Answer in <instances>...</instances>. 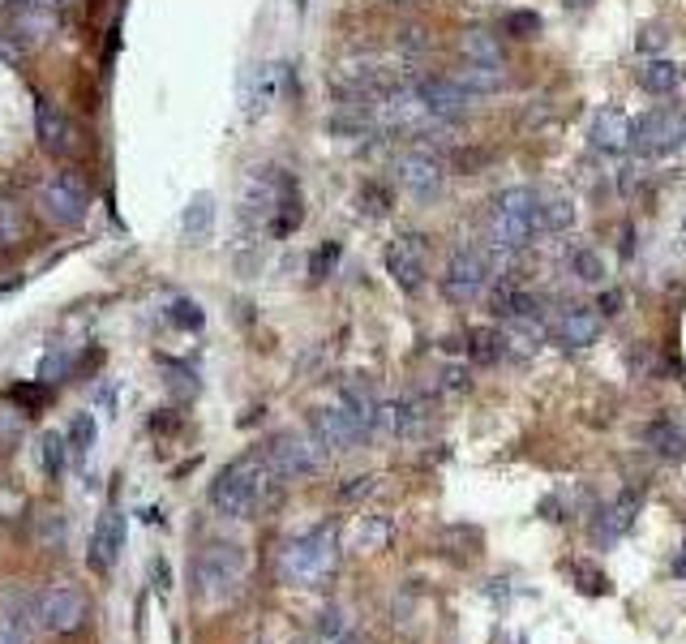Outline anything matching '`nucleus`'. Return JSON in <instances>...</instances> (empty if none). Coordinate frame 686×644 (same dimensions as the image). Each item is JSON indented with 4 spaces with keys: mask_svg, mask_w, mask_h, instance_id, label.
<instances>
[{
    "mask_svg": "<svg viewBox=\"0 0 686 644\" xmlns=\"http://www.w3.org/2000/svg\"><path fill=\"white\" fill-rule=\"evenodd\" d=\"M249 558L241 545L232 542H210L194 563V585L202 601H228L245 585Z\"/></svg>",
    "mask_w": 686,
    "mask_h": 644,
    "instance_id": "nucleus-3",
    "label": "nucleus"
},
{
    "mask_svg": "<svg viewBox=\"0 0 686 644\" xmlns=\"http://www.w3.org/2000/svg\"><path fill=\"white\" fill-rule=\"evenodd\" d=\"M150 580H155L159 597L172 594V563H168V558H150Z\"/></svg>",
    "mask_w": 686,
    "mask_h": 644,
    "instance_id": "nucleus-36",
    "label": "nucleus"
},
{
    "mask_svg": "<svg viewBox=\"0 0 686 644\" xmlns=\"http://www.w3.org/2000/svg\"><path fill=\"white\" fill-rule=\"evenodd\" d=\"M592 147L605 150V155H622L631 150V116L618 112V108H601L592 116V129H588Z\"/></svg>",
    "mask_w": 686,
    "mask_h": 644,
    "instance_id": "nucleus-17",
    "label": "nucleus"
},
{
    "mask_svg": "<svg viewBox=\"0 0 686 644\" xmlns=\"http://www.w3.org/2000/svg\"><path fill=\"white\" fill-rule=\"evenodd\" d=\"M35 619H39L48 632H56V636H69V632H78V628L91 619V601H87V594H78V589H52V594H44V601H39Z\"/></svg>",
    "mask_w": 686,
    "mask_h": 644,
    "instance_id": "nucleus-11",
    "label": "nucleus"
},
{
    "mask_svg": "<svg viewBox=\"0 0 686 644\" xmlns=\"http://www.w3.org/2000/svg\"><path fill=\"white\" fill-rule=\"evenodd\" d=\"M450 82L477 100V95H498V91H506V87H511V74H506L502 65H477V60H464V65L450 74Z\"/></svg>",
    "mask_w": 686,
    "mask_h": 644,
    "instance_id": "nucleus-18",
    "label": "nucleus"
},
{
    "mask_svg": "<svg viewBox=\"0 0 686 644\" xmlns=\"http://www.w3.org/2000/svg\"><path fill=\"white\" fill-rule=\"evenodd\" d=\"M678 82H683V69L674 65V60H648L643 69H639V87L648 91V95H674L678 91Z\"/></svg>",
    "mask_w": 686,
    "mask_h": 644,
    "instance_id": "nucleus-20",
    "label": "nucleus"
},
{
    "mask_svg": "<svg viewBox=\"0 0 686 644\" xmlns=\"http://www.w3.org/2000/svg\"><path fill=\"white\" fill-rule=\"evenodd\" d=\"M335 644H352V641H347V636H340V641H335Z\"/></svg>",
    "mask_w": 686,
    "mask_h": 644,
    "instance_id": "nucleus-50",
    "label": "nucleus"
},
{
    "mask_svg": "<svg viewBox=\"0 0 686 644\" xmlns=\"http://www.w3.org/2000/svg\"><path fill=\"white\" fill-rule=\"evenodd\" d=\"M468 357L472 361H498V357H506V348H502V336L498 331H468Z\"/></svg>",
    "mask_w": 686,
    "mask_h": 644,
    "instance_id": "nucleus-29",
    "label": "nucleus"
},
{
    "mask_svg": "<svg viewBox=\"0 0 686 644\" xmlns=\"http://www.w3.org/2000/svg\"><path fill=\"white\" fill-rule=\"evenodd\" d=\"M468 383H472V379H468L464 365H446V370H442V392H468Z\"/></svg>",
    "mask_w": 686,
    "mask_h": 644,
    "instance_id": "nucleus-38",
    "label": "nucleus"
},
{
    "mask_svg": "<svg viewBox=\"0 0 686 644\" xmlns=\"http://www.w3.org/2000/svg\"><path fill=\"white\" fill-rule=\"evenodd\" d=\"M395 4H425V0H395Z\"/></svg>",
    "mask_w": 686,
    "mask_h": 644,
    "instance_id": "nucleus-49",
    "label": "nucleus"
},
{
    "mask_svg": "<svg viewBox=\"0 0 686 644\" xmlns=\"http://www.w3.org/2000/svg\"><path fill=\"white\" fill-rule=\"evenodd\" d=\"M533 224H537V237H558V233H567V228L575 224V202L562 199V194H549V199L540 194Z\"/></svg>",
    "mask_w": 686,
    "mask_h": 644,
    "instance_id": "nucleus-19",
    "label": "nucleus"
},
{
    "mask_svg": "<svg viewBox=\"0 0 686 644\" xmlns=\"http://www.w3.org/2000/svg\"><path fill=\"white\" fill-rule=\"evenodd\" d=\"M39 464H44V473H48L52 482L65 473V464H69V443H65V434L48 430V434L39 439Z\"/></svg>",
    "mask_w": 686,
    "mask_h": 644,
    "instance_id": "nucleus-28",
    "label": "nucleus"
},
{
    "mask_svg": "<svg viewBox=\"0 0 686 644\" xmlns=\"http://www.w3.org/2000/svg\"><path fill=\"white\" fill-rule=\"evenodd\" d=\"M26 241V206L18 199H0V246L4 249H18Z\"/></svg>",
    "mask_w": 686,
    "mask_h": 644,
    "instance_id": "nucleus-24",
    "label": "nucleus"
},
{
    "mask_svg": "<svg viewBox=\"0 0 686 644\" xmlns=\"http://www.w3.org/2000/svg\"><path fill=\"white\" fill-rule=\"evenodd\" d=\"M643 443H652V451H661V455H683L686 430L670 426V421H656V426H643Z\"/></svg>",
    "mask_w": 686,
    "mask_h": 644,
    "instance_id": "nucleus-27",
    "label": "nucleus"
},
{
    "mask_svg": "<svg viewBox=\"0 0 686 644\" xmlns=\"http://www.w3.org/2000/svg\"><path fill=\"white\" fill-rule=\"evenodd\" d=\"M35 138H39V147L48 150L52 159H69L73 150H78V129H73V121L56 108L52 100H35Z\"/></svg>",
    "mask_w": 686,
    "mask_h": 644,
    "instance_id": "nucleus-13",
    "label": "nucleus"
},
{
    "mask_svg": "<svg viewBox=\"0 0 686 644\" xmlns=\"http://www.w3.org/2000/svg\"><path fill=\"white\" fill-rule=\"evenodd\" d=\"M35 206L44 211V219L56 224V228H78L87 219V211H91V194H87L82 177L52 172L48 181L39 185V194H35Z\"/></svg>",
    "mask_w": 686,
    "mask_h": 644,
    "instance_id": "nucleus-5",
    "label": "nucleus"
},
{
    "mask_svg": "<svg viewBox=\"0 0 686 644\" xmlns=\"http://www.w3.org/2000/svg\"><path fill=\"white\" fill-rule=\"evenodd\" d=\"M125 538H129L125 511H121L116 502H107V507H103V516L95 520V529H91V550H87V567H91L95 576H107V572L116 567L121 550H125Z\"/></svg>",
    "mask_w": 686,
    "mask_h": 644,
    "instance_id": "nucleus-9",
    "label": "nucleus"
},
{
    "mask_svg": "<svg viewBox=\"0 0 686 644\" xmlns=\"http://www.w3.org/2000/svg\"><path fill=\"white\" fill-rule=\"evenodd\" d=\"M506 31H515L519 39H533L540 31V18H533V13H511L506 18Z\"/></svg>",
    "mask_w": 686,
    "mask_h": 644,
    "instance_id": "nucleus-37",
    "label": "nucleus"
},
{
    "mask_svg": "<svg viewBox=\"0 0 686 644\" xmlns=\"http://www.w3.org/2000/svg\"><path fill=\"white\" fill-rule=\"evenodd\" d=\"M686 143V112L678 108H656V112H643L639 121H631V150L639 155H670Z\"/></svg>",
    "mask_w": 686,
    "mask_h": 644,
    "instance_id": "nucleus-7",
    "label": "nucleus"
},
{
    "mask_svg": "<svg viewBox=\"0 0 686 644\" xmlns=\"http://www.w3.org/2000/svg\"><path fill=\"white\" fill-rule=\"evenodd\" d=\"M459 52H464V60H477V65H502V39L490 35V31H464V39H459Z\"/></svg>",
    "mask_w": 686,
    "mask_h": 644,
    "instance_id": "nucleus-23",
    "label": "nucleus"
},
{
    "mask_svg": "<svg viewBox=\"0 0 686 644\" xmlns=\"http://www.w3.org/2000/svg\"><path fill=\"white\" fill-rule=\"evenodd\" d=\"M4 31H9L22 48H35V44H48L52 35L60 31V13H56V9H26V4H13Z\"/></svg>",
    "mask_w": 686,
    "mask_h": 644,
    "instance_id": "nucleus-14",
    "label": "nucleus"
},
{
    "mask_svg": "<svg viewBox=\"0 0 686 644\" xmlns=\"http://www.w3.org/2000/svg\"><path fill=\"white\" fill-rule=\"evenodd\" d=\"M13 399L22 404V413H26V408H44V404H48V383H44V387H18Z\"/></svg>",
    "mask_w": 686,
    "mask_h": 644,
    "instance_id": "nucleus-39",
    "label": "nucleus"
},
{
    "mask_svg": "<svg viewBox=\"0 0 686 644\" xmlns=\"http://www.w3.org/2000/svg\"><path fill=\"white\" fill-rule=\"evenodd\" d=\"M356 202H361L365 215H387V211H391V190L378 185V181H369V185L356 194Z\"/></svg>",
    "mask_w": 686,
    "mask_h": 644,
    "instance_id": "nucleus-31",
    "label": "nucleus"
},
{
    "mask_svg": "<svg viewBox=\"0 0 686 644\" xmlns=\"http://www.w3.org/2000/svg\"><path fill=\"white\" fill-rule=\"evenodd\" d=\"M181 228H185L190 241H210V233H215V199L210 194H194L190 206H185V215H181Z\"/></svg>",
    "mask_w": 686,
    "mask_h": 644,
    "instance_id": "nucleus-22",
    "label": "nucleus"
},
{
    "mask_svg": "<svg viewBox=\"0 0 686 644\" xmlns=\"http://www.w3.org/2000/svg\"><path fill=\"white\" fill-rule=\"evenodd\" d=\"M387 533H391V524H387V520H374L369 529H361V545H365V550H369V545H382Z\"/></svg>",
    "mask_w": 686,
    "mask_h": 644,
    "instance_id": "nucleus-43",
    "label": "nucleus"
},
{
    "mask_svg": "<svg viewBox=\"0 0 686 644\" xmlns=\"http://www.w3.org/2000/svg\"><path fill=\"white\" fill-rule=\"evenodd\" d=\"M481 163H490V155H485V150H455V155H450V168H459V172L481 168Z\"/></svg>",
    "mask_w": 686,
    "mask_h": 644,
    "instance_id": "nucleus-41",
    "label": "nucleus"
},
{
    "mask_svg": "<svg viewBox=\"0 0 686 644\" xmlns=\"http://www.w3.org/2000/svg\"><path fill=\"white\" fill-rule=\"evenodd\" d=\"M69 365H73V357L65 348H52L48 357L39 361V383H60L69 374Z\"/></svg>",
    "mask_w": 686,
    "mask_h": 644,
    "instance_id": "nucleus-32",
    "label": "nucleus"
},
{
    "mask_svg": "<svg viewBox=\"0 0 686 644\" xmlns=\"http://www.w3.org/2000/svg\"><path fill=\"white\" fill-rule=\"evenodd\" d=\"M601 309L596 305H567L558 318H553V336L558 344L567 348H588L596 336H601Z\"/></svg>",
    "mask_w": 686,
    "mask_h": 644,
    "instance_id": "nucleus-16",
    "label": "nucleus"
},
{
    "mask_svg": "<svg viewBox=\"0 0 686 644\" xmlns=\"http://www.w3.org/2000/svg\"><path fill=\"white\" fill-rule=\"evenodd\" d=\"M674 576L686 580V542H683V550H678V558H674Z\"/></svg>",
    "mask_w": 686,
    "mask_h": 644,
    "instance_id": "nucleus-48",
    "label": "nucleus"
},
{
    "mask_svg": "<svg viewBox=\"0 0 686 644\" xmlns=\"http://www.w3.org/2000/svg\"><path fill=\"white\" fill-rule=\"evenodd\" d=\"M275 100H279V65H258V69H253V91L245 95L249 116L271 112Z\"/></svg>",
    "mask_w": 686,
    "mask_h": 644,
    "instance_id": "nucleus-21",
    "label": "nucleus"
},
{
    "mask_svg": "<svg viewBox=\"0 0 686 644\" xmlns=\"http://www.w3.org/2000/svg\"><path fill=\"white\" fill-rule=\"evenodd\" d=\"M335 558H340V538H335V529H331V524H318V529H309L305 538H296V542L284 550L279 576H284L288 585H318V580H327V576L335 572Z\"/></svg>",
    "mask_w": 686,
    "mask_h": 644,
    "instance_id": "nucleus-2",
    "label": "nucleus"
},
{
    "mask_svg": "<svg viewBox=\"0 0 686 644\" xmlns=\"http://www.w3.org/2000/svg\"><path fill=\"white\" fill-rule=\"evenodd\" d=\"M425 48H430V39H425L421 26H403L399 31V52H425Z\"/></svg>",
    "mask_w": 686,
    "mask_h": 644,
    "instance_id": "nucleus-40",
    "label": "nucleus"
},
{
    "mask_svg": "<svg viewBox=\"0 0 686 644\" xmlns=\"http://www.w3.org/2000/svg\"><path fill=\"white\" fill-rule=\"evenodd\" d=\"M279 473L271 468L266 451H245L232 464L219 468V477L210 482V507L228 520H249L258 507L275 502L279 495Z\"/></svg>",
    "mask_w": 686,
    "mask_h": 644,
    "instance_id": "nucleus-1",
    "label": "nucleus"
},
{
    "mask_svg": "<svg viewBox=\"0 0 686 644\" xmlns=\"http://www.w3.org/2000/svg\"><path fill=\"white\" fill-rule=\"evenodd\" d=\"M493 280V262L481 246H459L446 258V271H442V297L455 301V305H472L481 301V293L490 289Z\"/></svg>",
    "mask_w": 686,
    "mask_h": 644,
    "instance_id": "nucleus-4",
    "label": "nucleus"
},
{
    "mask_svg": "<svg viewBox=\"0 0 686 644\" xmlns=\"http://www.w3.org/2000/svg\"><path fill=\"white\" fill-rule=\"evenodd\" d=\"M22 439V413L0 408V447H13Z\"/></svg>",
    "mask_w": 686,
    "mask_h": 644,
    "instance_id": "nucleus-35",
    "label": "nucleus"
},
{
    "mask_svg": "<svg viewBox=\"0 0 686 644\" xmlns=\"http://www.w3.org/2000/svg\"><path fill=\"white\" fill-rule=\"evenodd\" d=\"M416 95L430 108V116H438V121H459L472 103V95L459 91L450 78H416Z\"/></svg>",
    "mask_w": 686,
    "mask_h": 644,
    "instance_id": "nucleus-15",
    "label": "nucleus"
},
{
    "mask_svg": "<svg viewBox=\"0 0 686 644\" xmlns=\"http://www.w3.org/2000/svg\"><path fill=\"white\" fill-rule=\"evenodd\" d=\"M387 271H391V280L403 293H416L425 284V275H430V267H425V237H416V233L395 237L387 246Z\"/></svg>",
    "mask_w": 686,
    "mask_h": 644,
    "instance_id": "nucleus-12",
    "label": "nucleus"
},
{
    "mask_svg": "<svg viewBox=\"0 0 686 644\" xmlns=\"http://www.w3.org/2000/svg\"><path fill=\"white\" fill-rule=\"evenodd\" d=\"M636 511H639L636 490H631V495H622L618 502H609V507H605V516H601V538H605V542H614L618 533H627V529H631V520H636Z\"/></svg>",
    "mask_w": 686,
    "mask_h": 644,
    "instance_id": "nucleus-25",
    "label": "nucleus"
},
{
    "mask_svg": "<svg viewBox=\"0 0 686 644\" xmlns=\"http://www.w3.org/2000/svg\"><path fill=\"white\" fill-rule=\"evenodd\" d=\"M661 44H665V35H661V31H648V35L639 39V48H643V52H648V48H661Z\"/></svg>",
    "mask_w": 686,
    "mask_h": 644,
    "instance_id": "nucleus-47",
    "label": "nucleus"
},
{
    "mask_svg": "<svg viewBox=\"0 0 686 644\" xmlns=\"http://www.w3.org/2000/svg\"><path fill=\"white\" fill-rule=\"evenodd\" d=\"M322 443L313 434H300V430H284L275 434L271 447H266V460L271 468L284 477V482H300V477H313L322 468Z\"/></svg>",
    "mask_w": 686,
    "mask_h": 644,
    "instance_id": "nucleus-6",
    "label": "nucleus"
},
{
    "mask_svg": "<svg viewBox=\"0 0 686 644\" xmlns=\"http://www.w3.org/2000/svg\"><path fill=\"white\" fill-rule=\"evenodd\" d=\"M567 271H571L580 284H605V258H601V253H596L592 246L571 249V258H567Z\"/></svg>",
    "mask_w": 686,
    "mask_h": 644,
    "instance_id": "nucleus-26",
    "label": "nucleus"
},
{
    "mask_svg": "<svg viewBox=\"0 0 686 644\" xmlns=\"http://www.w3.org/2000/svg\"><path fill=\"white\" fill-rule=\"evenodd\" d=\"M369 490H374V477H352V482L340 490V498L343 502H352V498H365Z\"/></svg>",
    "mask_w": 686,
    "mask_h": 644,
    "instance_id": "nucleus-45",
    "label": "nucleus"
},
{
    "mask_svg": "<svg viewBox=\"0 0 686 644\" xmlns=\"http://www.w3.org/2000/svg\"><path fill=\"white\" fill-rule=\"evenodd\" d=\"M168 318H172L181 331H197V327H202V305H197V301H176V305L168 309Z\"/></svg>",
    "mask_w": 686,
    "mask_h": 644,
    "instance_id": "nucleus-33",
    "label": "nucleus"
},
{
    "mask_svg": "<svg viewBox=\"0 0 686 644\" xmlns=\"http://www.w3.org/2000/svg\"><path fill=\"white\" fill-rule=\"evenodd\" d=\"M395 181H399V190L412 194V199H421V202L438 199L442 185H446V163H442V155H434V150L412 147L395 159Z\"/></svg>",
    "mask_w": 686,
    "mask_h": 644,
    "instance_id": "nucleus-8",
    "label": "nucleus"
},
{
    "mask_svg": "<svg viewBox=\"0 0 686 644\" xmlns=\"http://www.w3.org/2000/svg\"><path fill=\"white\" fill-rule=\"evenodd\" d=\"M335 262H340V246H318L309 258V280H327Z\"/></svg>",
    "mask_w": 686,
    "mask_h": 644,
    "instance_id": "nucleus-34",
    "label": "nucleus"
},
{
    "mask_svg": "<svg viewBox=\"0 0 686 644\" xmlns=\"http://www.w3.org/2000/svg\"><path fill=\"white\" fill-rule=\"evenodd\" d=\"M309 434L322 443V451H352L361 439H369V434H365V426H361V421L343 408L340 399H331L327 408H318V413H313Z\"/></svg>",
    "mask_w": 686,
    "mask_h": 644,
    "instance_id": "nucleus-10",
    "label": "nucleus"
},
{
    "mask_svg": "<svg viewBox=\"0 0 686 644\" xmlns=\"http://www.w3.org/2000/svg\"><path fill=\"white\" fill-rule=\"evenodd\" d=\"M95 439H99V430H95V417L91 413H78L73 421H69V434H65V443H69V451H91L95 447Z\"/></svg>",
    "mask_w": 686,
    "mask_h": 644,
    "instance_id": "nucleus-30",
    "label": "nucleus"
},
{
    "mask_svg": "<svg viewBox=\"0 0 686 644\" xmlns=\"http://www.w3.org/2000/svg\"><path fill=\"white\" fill-rule=\"evenodd\" d=\"M0 644H26V623L4 619V623H0Z\"/></svg>",
    "mask_w": 686,
    "mask_h": 644,
    "instance_id": "nucleus-44",
    "label": "nucleus"
},
{
    "mask_svg": "<svg viewBox=\"0 0 686 644\" xmlns=\"http://www.w3.org/2000/svg\"><path fill=\"white\" fill-rule=\"evenodd\" d=\"M296 4H300V9H305V0H296Z\"/></svg>",
    "mask_w": 686,
    "mask_h": 644,
    "instance_id": "nucleus-51",
    "label": "nucleus"
},
{
    "mask_svg": "<svg viewBox=\"0 0 686 644\" xmlns=\"http://www.w3.org/2000/svg\"><path fill=\"white\" fill-rule=\"evenodd\" d=\"M322 632L340 641V636H343V614H340V610H327V614H322Z\"/></svg>",
    "mask_w": 686,
    "mask_h": 644,
    "instance_id": "nucleus-46",
    "label": "nucleus"
},
{
    "mask_svg": "<svg viewBox=\"0 0 686 644\" xmlns=\"http://www.w3.org/2000/svg\"><path fill=\"white\" fill-rule=\"evenodd\" d=\"M22 56H26V48H22L9 31H0V60H4V65H22Z\"/></svg>",
    "mask_w": 686,
    "mask_h": 644,
    "instance_id": "nucleus-42",
    "label": "nucleus"
}]
</instances>
